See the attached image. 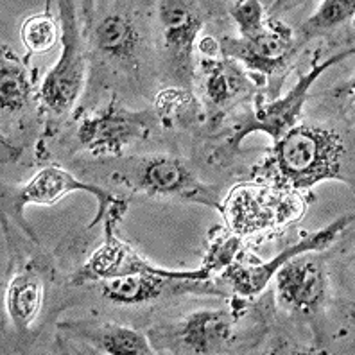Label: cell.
<instances>
[{"mask_svg": "<svg viewBox=\"0 0 355 355\" xmlns=\"http://www.w3.org/2000/svg\"><path fill=\"white\" fill-rule=\"evenodd\" d=\"M345 146L334 130L300 124L275 142L273 169L278 185L305 191L323 180L341 178Z\"/></svg>", "mask_w": 355, "mask_h": 355, "instance_id": "obj_1", "label": "cell"}, {"mask_svg": "<svg viewBox=\"0 0 355 355\" xmlns=\"http://www.w3.org/2000/svg\"><path fill=\"white\" fill-rule=\"evenodd\" d=\"M221 214L230 232L243 239L300 221L305 200L300 192L280 185L241 183L226 196Z\"/></svg>", "mask_w": 355, "mask_h": 355, "instance_id": "obj_2", "label": "cell"}, {"mask_svg": "<svg viewBox=\"0 0 355 355\" xmlns=\"http://www.w3.org/2000/svg\"><path fill=\"white\" fill-rule=\"evenodd\" d=\"M122 180L135 191L155 198L194 201L221 212V201L217 191L198 180L182 160L173 156H151L142 160H131L130 169L121 174Z\"/></svg>", "mask_w": 355, "mask_h": 355, "instance_id": "obj_3", "label": "cell"}, {"mask_svg": "<svg viewBox=\"0 0 355 355\" xmlns=\"http://www.w3.org/2000/svg\"><path fill=\"white\" fill-rule=\"evenodd\" d=\"M63 52L40 88V103L47 112L65 115L74 108L87 78V58L79 33L74 2H60Z\"/></svg>", "mask_w": 355, "mask_h": 355, "instance_id": "obj_4", "label": "cell"}, {"mask_svg": "<svg viewBox=\"0 0 355 355\" xmlns=\"http://www.w3.org/2000/svg\"><path fill=\"white\" fill-rule=\"evenodd\" d=\"M78 191L90 192V194L97 198L99 212H97L94 225L101 221V217L104 216V212L108 208L124 207L122 201L113 198L108 192H104L103 189L92 185V183L79 182L78 178H74L70 173H67L65 169H61V167H56V165H49V167L42 169L38 174H35V178H31V182L26 183L24 187L6 189L4 196H2V203H4L6 212L9 216H13L20 225H24V208L27 205H54L61 198L70 194V192ZM29 234L31 237H35V234L31 230Z\"/></svg>", "mask_w": 355, "mask_h": 355, "instance_id": "obj_5", "label": "cell"}, {"mask_svg": "<svg viewBox=\"0 0 355 355\" xmlns=\"http://www.w3.org/2000/svg\"><path fill=\"white\" fill-rule=\"evenodd\" d=\"M119 210V208H117ZM117 210H113L104 223V234L106 241L103 246L97 250L94 255L88 259V262L83 266L76 275V284H83L87 280H110V278L126 277V275H162V277L171 278H185V280H207L210 275L205 269H196V271H171V269H162L149 264L144 260L133 248L122 243L115 235V217Z\"/></svg>", "mask_w": 355, "mask_h": 355, "instance_id": "obj_6", "label": "cell"}, {"mask_svg": "<svg viewBox=\"0 0 355 355\" xmlns=\"http://www.w3.org/2000/svg\"><path fill=\"white\" fill-rule=\"evenodd\" d=\"M354 221V216H345L338 221H334L332 225L325 226L323 230H318L314 234L307 235L304 241L296 243L295 246L287 248L278 257H275L269 262H257V264H241V262H234L232 266L225 269L221 273L223 282L230 289L234 291L235 295L250 298V296L259 295L260 291L264 289L269 284V280L277 275L278 269L286 264L287 260L293 259L302 253H314L320 250H325L332 241H336L343 230H347Z\"/></svg>", "mask_w": 355, "mask_h": 355, "instance_id": "obj_7", "label": "cell"}, {"mask_svg": "<svg viewBox=\"0 0 355 355\" xmlns=\"http://www.w3.org/2000/svg\"><path fill=\"white\" fill-rule=\"evenodd\" d=\"M158 17L164 31V49L167 61L178 83L191 87L192 51L203 26L205 13L201 6L185 0H165L158 4Z\"/></svg>", "mask_w": 355, "mask_h": 355, "instance_id": "obj_8", "label": "cell"}, {"mask_svg": "<svg viewBox=\"0 0 355 355\" xmlns=\"http://www.w3.org/2000/svg\"><path fill=\"white\" fill-rule=\"evenodd\" d=\"M153 124V113L128 112L115 101L103 112L81 122L78 139L92 155H119L135 139L146 137Z\"/></svg>", "mask_w": 355, "mask_h": 355, "instance_id": "obj_9", "label": "cell"}, {"mask_svg": "<svg viewBox=\"0 0 355 355\" xmlns=\"http://www.w3.org/2000/svg\"><path fill=\"white\" fill-rule=\"evenodd\" d=\"M354 51L348 49L345 52H339L338 56L330 58V60L323 61L321 65H316L314 69L309 72L307 76L300 78V81L296 83V87L287 94L286 97H282L280 101H275V103L268 104V106H262V108L255 110V113L252 115V119L244 121V124L237 130V135L234 137L232 144L237 148L241 140L246 137V135L253 133V131H264V133L271 135V139L277 142L280 140L291 128L295 126V121L298 117L300 110H302V104L307 99L309 90L314 85L318 78H320L327 69L334 65V63H339L345 58L352 56Z\"/></svg>", "mask_w": 355, "mask_h": 355, "instance_id": "obj_10", "label": "cell"}, {"mask_svg": "<svg viewBox=\"0 0 355 355\" xmlns=\"http://www.w3.org/2000/svg\"><path fill=\"white\" fill-rule=\"evenodd\" d=\"M219 49L223 56L243 61L250 70L275 78L289 65L300 47L291 31L266 29L253 38H223Z\"/></svg>", "mask_w": 355, "mask_h": 355, "instance_id": "obj_11", "label": "cell"}, {"mask_svg": "<svg viewBox=\"0 0 355 355\" xmlns=\"http://www.w3.org/2000/svg\"><path fill=\"white\" fill-rule=\"evenodd\" d=\"M235 318L228 311H200L169 330V347L176 354H219L235 338Z\"/></svg>", "mask_w": 355, "mask_h": 355, "instance_id": "obj_12", "label": "cell"}, {"mask_svg": "<svg viewBox=\"0 0 355 355\" xmlns=\"http://www.w3.org/2000/svg\"><path fill=\"white\" fill-rule=\"evenodd\" d=\"M277 286L284 305L304 314L318 311L327 291L323 262L307 253L293 257L277 271Z\"/></svg>", "mask_w": 355, "mask_h": 355, "instance_id": "obj_13", "label": "cell"}, {"mask_svg": "<svg viewBox=\"0 0 355 355\" xmlns=\"http://www.w3.org/2000/svg\"><path fill=\"white\" fill-rule=\"evenodd\" d=\"M203 282L207 280H185V278L140 273L103 280L101 291L104 298L119 305L146 304L160 296L182 295L189 291H207L217 295V289L212 284H203Z\"/></svg>", "mask_w": 355, "mask_h": 355, "instance_id": "obj_14", "label": "cell"}, {"mask_svg": "<svg viewBox=\"0 0 355 355\" xmlns=\"http://www.w3.org/2000/svg\"><path fill=\"white\" fill-rule=\"evenodd\" d=\"M61 330L70 338L87 343L92 348L110 355H149L156 354L148 338L130 327L101 323L96 320L69 321Z\"/></svg>", "mask_w": 355, "mask_h": 355, "instance_id": "obj_15", "label": "cell"}, {"mask_svg": "<svg viewBox=\"0 0 355 355\" xmlns=\"http://www.w3.org/2000/svg\"><path fill=\"white\" fill-rule=\"evenodd\" d=\"M201 67L205 74V97L208 106L216 112L230 108L252 90V79L235 60L223 54L212 60L203 58Z\"/></svg>", "mask_w": 355, "mask_h": 355, "instance_id": "obj_16", "label": "cell"}, {"mask_svg": "<svg viewBox=\"0 0 355 355\" xmlns=\"http://www.w3.org/2000/svg\"><path fill=\"white\" fill-rule=\"evenodd\" d=\"M94 42L101 54L124 63L137 56L142 36L130 15L124 11H108L94 27Z\"/></svg>", "mask_w": 355, "mask_h": 355, "instance_id": "obj_17", "label": "cell"}, {"mask_svg": "<svg viewBox=\"0 0 355 355\" xmlns=\"http://www.w3.org/2000/svg\"><path fill=\"white\" fill-rule=\"evenodd\" d=\"M44 304V284L38 275L24 271L9 282L6 305L18 332L27 330V327L38 316Z\"/></svg>", "mask_w": 355, "mask_h": 355, "instance_id": "obj_18", "label": "cell"}, {"mask_svg": "<svg viewBox=\"0 0 355 355\" xmlns=\"http://www.w3.org/2000/svg\"><path fill=\"white\" fill-rule=\"evenodd\" d=\"M31 97V81L27 70L9 51L2 54L0 69V103L4 112H18Z\"/></svg>", "mask_w": 355, "mask_h": 355, "instance_id": "obj_19", "label": "cell"}, {"mask_svg": "<svg viewBox=\"0 0 355 355\" xmlns=\"http://www.w3.org/2000/svg\"><path fill=\"white\" fill-rule=\"evenodd\" d=\"M354 0H350V2L348 0H325V2H321L320 8L316 9V13L312 15L307 22L296 31V45L302 47L309 40L330 33V31L347 22L348 18L354 17Z\"/></svg>", "mask_w": 355, "mask_h": 355, "instance_id": "obj_20", "label": "cell"}, {"mask_svg": "<svg viewBox=\"0 0 355 355\" xmlns=\"http://www.w3.org/2000/svg\"><path fill=\"white\" fill-rule=\"evenodd\" d=\"M58 33L56 20L47 13L29 17L22 26V42L29 52L42 54L56 45Z\"/></svg>", "mask_w": 355, "mask_h": 355, "instance_id": "obj_21", "label": "cell"}, {"mask_svg": "<svg viewBox=\"0 0 355 355\" xmlns=\"http://www.w3.org/2000/svg\"><path fill=\"white\" fill-rule=\"evenodd\" d=\"M239 248H241V237H237V235L232 234L228 230V234L217 237L210 244L201 269H205L210 277L216 271H225L228 266H232L235 262V255H237Z\"/></svg>", "mask_w": 355, "mask_h": 355, "instance_id": "obj_22", "label": "cell"}, {"mask_svg": "<svg viewBox=\"0 0 355 355\" xmlns=\"http://www.w3.org/2000/svg\"><path fill=\"white\" fill-rule=\"evenodd\" d=\"M230 13L237 22L241 38H253L266 31L264 8L257 0H241L230 6Z\"/></svg>", "mask_w": 355, "mask_h": 355, "instance_id": "obj_23", "label": "cell"}, {"mask_svg": "<svg viewBox=\"0 0 355 355\" xmlns=\"http://www.w3.org/2000/svg\"><path fill=\"white\" fill-rule=\"evenodd\" d=\"M200 49L201 56L208 58V60H212V58H219L221 56V49H219V40L212 38V36H205L203 40L198 45Z\"/></svg>", "mask_w": 355, "mask_h": 355, "instance_id": "obj_24", "label": "cell"}]
</instances>
